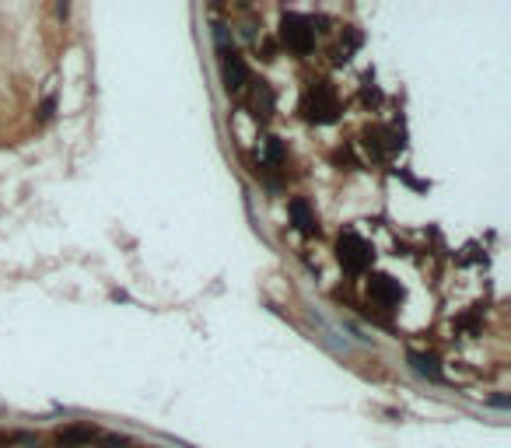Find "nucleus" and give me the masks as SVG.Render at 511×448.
<instances>
[{"label": "nucleus", "instance_id": "nucleus-1", "mask_svg": "<svg viewBox=\"0 0 511 448\" xmlns=\"http://www.w3.org/2000/svg\"><path fill=\"white\" fill-rule=\"evenodd\" d=\"M301 116L308 123H319V127L336 123L340 120V98H336V91L329 84H312L301 95Z\"/></svg>", "mask_w": 511, "mask_h": 448}, {"label": "nucleus", "instance_id": "nucleus-2", "mask_svg": "<svg viewBox=\"0 0 511 448\" xmlns=\"http://www.w3.org/2000/svg\"><path fill=\"white\" fill-rule=\"evenodd\" d=\"M336 259H340V266H344V270L361 273L371 263V245L357 232H344V235H340V242H336Z\"/></svg>", "mask_w": 511, "mask_h": 448}, {"label": "nucleus", "instance_id": "nucleus-3", "mask_svg": "<svg viewBox=\"0 0 511 448\" xmlns=\"http://www.w3.org/2000/svg\"><path fill=\"white\" fill-rule=\"evenodd\" d=\"M280 39H284V46L295 49V53H312V46H315V25L308 18H301V15H284Z\"/></svg>", "mask_w": 511, "mask_h": 448}, {"label": "nucleus", "instance_id": "nucleus-4", "mask_svg": "<svg viewBox=\"0 0 511 448\" xmlns=\"http://www.w3.org/2000/svg\"><path fill=\"white\" fill-rule=\"evenodd\" d=\"M368 298L375 305H382V308H392L403 298V288H400V280H392V277H371L368 280Z\"/></svg>", "mask_w": 511, "mask_h": 448}, {"label": "nucleus", "instance_id": "nucleus-5", "mask_svg": "<svg viewBox=\"0 0 511 448\" xmlns=\"http://www.w3.org/2000/svg\"><path fill=\"white\" fill-rule=\"evenodd\" d=\"M221 77H224V88L228 91H239L242 84H245V64H242V56L239 53H221Z\"/></svg>", "mask_w": 511, "mask_h": 448}, {"label": "nucleus", "instance_id": "nucleus-6", "mask_svg": "<svg viewBox=\"0 0 511 448\" xmlns=\"http://www.w3.org/2000/svg\"><path fill=\"white\" fill-rule=\"evenodd\" d=\"M400 144H403V140L396 137L392 130H385V127H371V130L364 133V147H368L375 158H385L389 151H396Z\"/></svg>", "mask_w": 511, "mask_h": 448}, {"label": "nucleus", "instance_id": "nucleus-7", "mask_svg": "<svg viewBox=\"0 0 511 448\" xmlns=\"http://www.w3.org/2000/svg\"><path fill=\"white\" fill-rule=\"evenodd\" d=\"M288 214H291V221H295V228L298 232H315V217H312V210H308V203L305 200H291L288 203Z\"/></svg>", "mask_w": 511, "mask_h": 448}, {"label": "nucleus", "instance_id": "nucleus-8", "mask_svg": "<svg viewBox=\"0 0 511 448\" xmlns=\"http://www.w3.org/2000/svg\"><path fill=\"white\" fill-rule=\"evenodd\" d=\"M410 364H414L420 375H427L431 382H441V368H438L434 357H427V354H410Z\"/></svg>", "mask_w": 511, "mask_h": 448}, {"label": "nucleus", "instance_id": "nucleus-9", "mask_svg": "<svg viewBox=\"0 0 511 448\" xmlns=\"http://www.w3.org/2000/svg\"><path fill=\"white\" fill-rule=\"evenodd\" d=\"M263 158H266V165H270V168H277V165L288 161V151H284V144H280L277 137H270V140L263 144Z\"/></svg>", "mask_w": 511, "mask_h": 448}, {"label": "nucleus", "instance_id": "nucleus-10", "mask_svg": "<svg viewBox=\"0 0 511 448\" xmlns=\"http://www.w3.org/2000/svg\"><path fill=\"white\" fill-rule=\"evenodd\" d=\"M60 441L64 445H88L91 441V427H64L60 431Z\"/></svg>", "mask_w": 511, "mask_h": 448}, {"label": "nucleus", "instance_id": "nucleus-11", "mask_svg": "<svg viewBox=\"0 0 511 448\" xmlns=\"http://www.w3.org/2000/svg\"><path fill=\"white\" fill-rule=\"evenodd\" d=\"M270 109H273V91L266 88V84H259V91H256V116H270Z\"/></svg>", "mask_w": 511, "mask_h": 448}, {"label": "nucleus", "instance_id": "nucleus-12", "mask_svg": "<svg viewBox=\"0 0 511 448\" xmlns=\"http://www.w3.org/2000/svg\"><path fill=\"white\" fill-rule=\"evenodd\" d=\"M105 448H127V441H123V438H109Z\"/></svg>", "mask_w": 511, "mask_h": 448}]
</instances>
